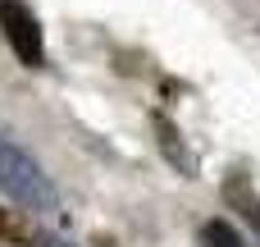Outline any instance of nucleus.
Returning a JSON list of instances; mask_svg holds the SVG:
<instances>
[{
    "instance_id": "obj_1",
    "label": "nucleus",
    "mask_w": 260,
    "mask_h": 247,
    "mask_svg": "<svg viewBox=\"0 0 260 247\" xmlns=\"http://www.w3.org/2000/svg\"><path fill=\"white\" fill-rule=\"evenodd\" d=\"M0 193L9 202H18L23 211H32V215L59 211V193H55L50 174L27 151H18L9 138H0Z\"/></svg>"
},
{
    "instance_id": "obj_2",
    "label": "nucleus",
    "mask_w": 260,
    "mask_h": 247,
    "mask_svg": "<svg viewBox=\"0 0 260 247\" xmlns=\"http://www.w3.org/2000/svg\"><path fill=\"white\" fill-rule=\"evenodd\" d=\"M0 32H5V41H9V50L18 55V64H27V69H41V64H46L41 23H37V14H32L23 0H0Z\"/></svg>"
},
{
    "instance_id": "obj_3",
    "label": "nucleus",
    "mask_w": 260,
    "mask_h": 247,
    "mask_svg": "<svg viewBox=\"0 0 260 247\" xmlns=\"http://www.w3.org/2000/svg\"><path fill=\"white\" fill-rule=\"evenodd\" d=\"M224 202H229V206H233V211H238V215H242V220L260 234V197L247 188V179H242V174H233V179L224 183Z\"/></svg>"
},
{
    "instance_id": "obj_4",
    "label": "nucleus",
    "mask_w": 260,
    "mask_h": 247,
    "mask_svg": "<svg viewBox=\"0 0 260 247\" xmlns=\"http://www.w3.org/2000/svg\"><path fill=\"white\" fill-rule=\"evenodd\" d=\"M155 133H160V147H165V156H169V160H174V165H178L187 179H197V160L187 156V147H183V133H178V128H174L165 115H155Z\"/></svg>"
},
{
    "instance_id": "obj_5",
    "label": "nucleus",
    "mask_w": 260,
    "mask_h": 247,
    "mask_svg": "<svg viewBox=\"0 0 260 247\" xmlns=\"http://www.w3.org/2000/svg\"><path fill=\"white\" fill-rule=\"evenodd\" d=\"M197 243H201V247H247L229 220H206L201 234H197Z\"/></svg>"
},
{
    "instance_id": "obj_6",
    "label": "nucleus",
    "mask_w": 260,
    "mask_h": 247,
    "mask_svg": "<svg viewBox=\"0 0 260 247\" xmlns=\"http://www.w3.org/2000/svg\"><path fill=\"white\" fill-rule=\"evenodd\" d=\"M0 243H27V229H23L9 211H0Z\"/></svg>"
},
{
    "instance_id": "obj_7",
    "label": "nucleus",
    "mask_w": 260,
    "mask_h": 247,
    "mask_svg": "<svg viewBox=\"0 0 260 247\" xmlns=\"http://www.w3.org/2000/svg\"><path fill=\"white\" fill-rule=\"evenodd\" d=\"M41 247H73V243H64V238H55V234H41Z\"/></svg>"
}]
</instances>
